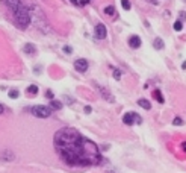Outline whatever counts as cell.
Returning a JSON list of instances; mask_svg holds the SVG:
<instances>
[{
    "mask_svg": "<svg viewBox=\"0 0 186 173\" xmlns=\"http://www.w3.org/2000/svg\"><path fill=\"white\" fill-rule=\"evenodd\" d=\"M53 146L61 160L73 167L100 164L102 155L99 146L82 135L74 128H62L55 134Z\"/></svg>",
    "mask_w": 186,
    "mask_h": 173,
    "instance_id": "cell-1",
    "label": "cell"
},
{
    "mask_svg": "<svg viewBox=\"0 0 186 173\" xmlns=\"http://www.w3.org/2000/svg\"><path fill=\"white\" fill-rule=\"evenodd\" d=\"M5 2L9 6V9L12 11L15 23L21 29H26L27 24L30 23V17H29V12H27L26 6L21 3V0H5Z\"/></svg>",
    "mask_w": 186,
    "mask_h": 173,
    "instance_id": "cell-2",
    "label": "cell"
},
{
    "mask_svg": "<svg viewBox=\"0 0 186 173\" xmlns=\"http://www.w3.org/2000/svg\"><path fill=\"white\" fill-rule=\"evenodd\" d=\"M30 112H32L35 117H38V118H47V117L52 115L53 109H52L50 106H45V105H33V106L30 108Z\"/></svg>",
    "mask_w": 186,
    "mask_h": 173,
    "instance_id": "cell-3",
    "label": "cell"
},
{
    "mask_svg": "<svg viewBox=\"0 0 186 173\" xmlns=\"http://www.w3.org/2000/svg\"><path fill=\"white\" fill-rule=\"evenodd\" d=\"M123 123L124 125H135V123H138V125H141L142 123V118L139 117L136 112H133V111H130V112H126L124 115H123Z\"/></svg>",
    "mask_w": 186,
    "mask_h": 173,
    "instance_id": "cell-4",
    "label": "cell"
},
{
    "mask_svg": "<svg viewBox=\"0 0 186 173\" xmlns=\"http://www.w3.org/2000/svg\"><path fill=\"white\" fill-rule=\"evenodd\" d=\"M73 65H74V70L79 71V73H85V71L88 70V67H89V64H88V61H86L85 58H79V59H76Z\"/></svg>",
    "mask_w": 186,
    "mask_h": 173,
    "instance_id": "cell-5",
    "label": "cell"
},
{
    "mask_svg": "<svg viewBox=\"0 0 186 173\" xmlns=\"http://www.w3.org/2000/svg\"><path fill=\"white\" fill-rule=\"evenodd\" d=\"M106 34H107L106 26H104L103 23H99L97 26H96V37H97L99 40H104V38H106Z\"/></svg>",
    "mask_w": 186,
    "mask_h": 173,
    "instance_id": "cell-6",
    "label": "cell"
},
{
    "mask_svg": "<svg viewBox=\"0 0 186 173\" xmlns=\"http://www.w3.org/2000/svg\"><path fill=\"white\" fill-rule=\"evenodd\" d=\"M141 44H142V41H141V38H139L138 35H132L129 38V46L132 49H139V47H141Z\"/></svg>",
    "mask_w": 186,
    "mask_h": 173,
    "instance_id": "cell-7",
    "label": "cell"
},
{
    "mask_svg": "<svg viewBox=\"0 0 186 173\" xmlns=\"http://www.w3.org/2000/svg\"><path fill=\"white\" fill-rule=\"evenodd\" d=\"M23 50H24L27 55H32V53H35V50H36V49H35V46H33L32 43H27V44H24V46H23Z\"/></svg>",
    "mask_w": 186,
    "mask_h": 173,
    "instance_id": "cell-8",
    "label": "cell"
},
{
    "mask_svg": "<svg viewBox=\"0 0 186 173\" xmlns=\"http://www.w3.org/2000/svg\"><path fill=\"white\" fill-rule=\"evenodd\" d=\"M138 105L139 106H141V108H144V109H151V103L147 100V99H139V100H138Z\"/></svg>",
    "mask_w": 186,
    "mask_h": 173,
    "instance_id": "cell-9",
    "label": "cell"
},
{
    "mask_svg": "<svg viewBox=\"0 0 186 173\" xmlns=\"http://www.w3.org/2000/svg\"><path fill=\"white\" fill-rule=\"evenodd\" d=\"M153 47L156 49V50H162V49H164V40H162V38H154Z\"/></svg>",
    "mask_w": 186,
    "mask_h": 173,
    "instance_id": "cell-10",
    "label": "cell"
},
{
    "mask_svg": "<svg viewBox=\"0 0 186 173\" xmlns=\"http://www.w3.org/2000/svg\"><path fill=\"white\" fill-rule=\"evenodd\" d=\"M50 108H52L53 111L61 109V108H62V102H61V100H56V99H53V100H50Z\"/></svg>",
    "mask_w": 186,
    "mask_h": 173,
    "instance_id": "cell-11",
    "label": "cell"
},
{
    "mask_svg": "<svg viewBox=\"0 0 186 173\" xmlns=\"http://www.w3.org/2000/svg\"><path fill=\"white\" fill-rule=\"evenodd\" d=\"M153 96L157 99V102H159V103H164V102H165V99H164V96H162L160 90H154V91H153Z\"/></svg>",
    "mask_w": 186,
    "mask_h": 173,
    "instance_id": "cell-12",
    "label": "cell"
},
{
    "mask_svg": "<svg viewBox=\"0 0 186 173\" xmlns=\"http://www.w3.org/2000/svg\"><path fill=\"white\" fill-rule=\"evenodd\" d=\"M121 6L124 11H130L132 5H130V0H121Z\"/></svg>",
    "mask_w": 186,
    "mask_h": 173,
    "instance_id": "cell-13",
    "label": "cell"
},
{
    "mask_svg": "<svg viewBox=\"0 0 186 173\" xmlns=\"http://www.w3.org/2000/svg\"><path fill=\"white\" fill-rule=\"evenodd\" d=\"M104 14H106V15H113V14H115V8H113L112 5L106 6V8H104Z\"/></svg>",
    "mask_w": 186,
    "mask_h": 173,
    "instance_id": "cell-14",
    "label": "cell"
},
{
    "mask_svg": "<svg viewBox=\"0 0 186 173\" xmlns=\"http://www.w3.org/2000/svg\"><path fill=\"white\" fill-rule=\"evenodd\" d=\"M173 125H174V126H182V125H183V118H182V117H174Z\"/></svg>",
    "mask_w": 186,
    "mask_h": 173,
    "instance_id": "cell-15",
    "label": "cell"
},
{
    "mask_svg": "<svg viewBox=\"0 0 186 173\" xmlns=\"http://www.w3.org/2000/svg\"><path fill=\"white\" fill-rule=\"evenodd\" d=\"M27 93L29 94H36L38 93V87L36 85H29L27 87Z\"/></svg>",
    "mask_w": 186,
    "mask_h": 173,
    "instance_id": "cell-16",
    "label": "cell"
},
{
    "mask_svg": "<svg viewBox=\"0 0 186 173\" xmlns=\"http://www.w3.org/2000/svg\"><path fill=\"white\" fill-rule=\"evenodd\" d=\"M100 91H102L103 97H107V99H109V102H113V96H112V94H109V93H107V91H104L103 88H100Z\"/></svg>",
    "mask_w": 186,
    "mask_h": 173,
    "instance_id": "cell-17",
    "label": "cell"
},
{
    "mask_svg": "<svg viewBox=\"0 0 186 173\" xmlns=\"http://www.w3.org/2000/svg\"><path fill=\"white\" fill-rule=\"evenodd\" d=\"M8 94H9V97H11V99H17V97L20 96L18 90H9V93H8Z\"/></svg>",
    "mask_w": 186,
    "mask_h": 173,
    "instance_id": "cell-18",
    "label": "cell"
},
{
    "mask_svg": "<svg viewBox=\"0 0 186 173\" xmlns=\"http://www.w3.org/2000/svg\"><path fill=\"white\" fill-rule=\"evenodd\" d=\"M73 2L76 3V5H79V6H85V5H88L91 0H73Z\"/></svg>",
    "mask_w": 186,
    "mask_h": 173,
    "instance_id": "cell-19",
    "label": "cell"
},
{
    "mask_svg": "<svg viewBox=\"0 0 186 173\" xmlns=\"http://www.w3.org/2000/svg\"><path fill=\"white\" fill-rule=\"evenodd\" d=\"M182 29H183V24H182V21H179V20H177V21L174 23V31H177V32H180Z\"/></svg>",
    "mask_w": 186,
    "mask_h": 173,
    "instance_id": "cell-20",
    "label": "cell"
},
{
    "mask_svg": "<svg viewBox=\"0 0 186 173\" xmlns=\"http://www.w3.org/2000/svg\"><path fill=\"white\" fill-rule=\"evenodd\" d=\"M113 78L118 81V79L121 78V71H120V70H115V71H113Z\"/></svg>",
    "mask_w": 186,
    "mask_h": 173,
    "instance_id": "cell-21",
    "label": "cell"
},
{
    "mask_svg": "<svg viewBox=\"0 0 186 173\" xmlns=\"http://www.w3.org/2000/svg\"><path fill=\"white\" fill-rule=\"evenodd\" d=\"M64 52H65V53H71V52H73V49L70 47V46H65V47H64Z\"/></svg>",
    "mask_w": 186,
    "mask_h": 173,
    "instance_id": "cell-22",
    "label": "cell"
},
{
    "mask_svg": "<svg viewBox=\"0 0 186 173\" xmlns=\"http://www.w3.org/2000/svg\"><path fill=\"white\" fill-rule=\"evenodd\" d=\"M45 96H47L50 100H53V94H52V91H47V93H45Z\"/></svg>",
    "mask_w": 186,
    "mask_h": 173,
    "instance_id": "cell-23",
    "label": "cell"
},
{
    "mask_svg": "<svg viewBox=\"0 0 186 173\" xmlns=\"http://www.w3.org/2000/svg\"><path fill=\"white\" fill-rule=\"evenodd\" d=\"M91 111H92V108H91V106H85V112H86V114H89Z\"/></svg>",
    "mask_w": 186,
    "mask_h": 173,
    "instance_id": "cell-24",
    "label": "cell"
},
{
    "mask_svg": "<svg viewBox=\"0 0 186 173\" xmlns=\"http://www.w3.org/2000/svg\"><path fill=\"white\" fill-rule=\"evenodd\" d=\"M3 112H5V106H3L2 103H0V115H2Z\"/></svg>",
    "mask_w": 186,
    "mask_h": 173,
    "instance_id": "cell-25",
    "label": "cell"
},
{
    "mask_svg": "<svg viewBox=\"0 0 186 173\" xmlns=\"http://www.w3.org/2000/svg\"><path fill=\"white\" fill-rule=\"evenodd\" d=\"M182 149L186 152V141H183V143H182Z\"/></svg>",
    "mask_w": 186,
    "mask_h": 173,
    "instance_id": "cell-26",
    "label": "cell"
},
{
    "mask_svg": "<svg viewBox=\"0 0 186 173\" xmlns=\"http://www.w3.org/2000/svg\"><path fill=\"white\" fill-rule=\"evenodd\" d=\"M148 2H150L151 5H159V3H157V0H148Z\"/></svg>",
    "mask_w": 186,
    "mask_h": 173,
    "instance_id": "cell-27",
    "label": "cell"
}]
</instances>
